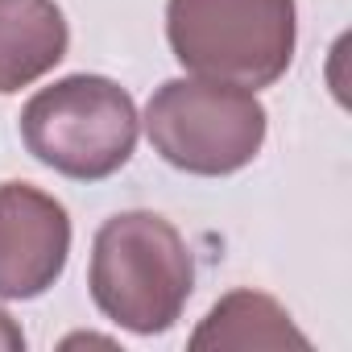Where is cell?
I'll use <instances>...</instances> for the list:
<instances>
[{
  "label": "cell",
  "instance_id": "cell-1",
  "mask_svg": "<svg viewBox=\"0 0 352 352\" xmlns=\"http://www.w3.org/2000/svg\"><path fill=\"white\" fill-rule=\"evenodd\" d=\"M87 290L104 319L133 336H162L183 319L195 290V257L157 212H120L91 241Z\"/></svg>",
  "mask_w": 352,
  "mask_h": 352
},
{
  "label": "cell",
  "instance_id": "cell-2",
  "mask_svg": "<svg viewBox=\"0 0 352 352\" xmlns=\"http://www.w3.org/2000/svg\"><path fill=\"white\" fill-rule=\"evenodd\" d=\"M166 42L187 75L274 87L298 46L294 0H166Z\"/></svg>",
  "mask_w": 352,
  "mask_h": 352
},
{
  "label": "cell",
  "instance_id": "cell-3",
  "mask_svg": "<svg viewBox=\"0 0 352 352\" xmlns=\"http://www.w3.org/2000/svg\"><path fill=\"white\" fill-rule=\"evenodd\" d=\"M141 124L166 166L199 179H224L261 153L270 112L249 87L179 75L149 96Z\"/></svg>",
  "mask_w": 352,
  "mask_h": 352
},
{
  "label": "cell",
  "instance_id": "cell-4",
  "mask_svg": "<svg viewBox=\"0 0 352 352\" xmlns=\"http://www.w3.org/2000/svg\"><path fill=\"white\" fill-rule=\"evenodd\" d=\"M137 104L108 75H67L21 108L25 149L63 179L100 183L129 166L137 149Z\"/></svg>",
  "mask_w": 352,
  "mask_h": 352
},
{
  "label": "cell",
  "instance_id": "cell-5",
  "mask_svg": "<svg viewBox=\"0 0 352 352\" xmlns=\"http://www.w3.org/2000/svg\"><path fill=\"white\" fill-rule=\"evenodd\" d=\"M71 257L67 208L34 183H0V298L46 294Z\"/></svg>",
  "mask_w": 352,
  "mask_h": 352
},
{
  "label": "cell",
  "instance_id": "cell-6",
  "mask_svg": "<svg viewBox=\"0 0 352 352\" xmlns=\"http://www.w3.org/2000/svg\"><path fill=\"white\" fill-rule=\"evenodd\" d=\"M71 46L67 17L54 0H0V96L50 75Z\"/></svg>",
  "mask_w": 352,
  "mask_h": 352
},
{
  "label": "cell",
  "instance_id": "cell-7",
  "mask_svg": "<svg viewBox=\"0 0 352 352\" xmlns=\"http://www.w3.org/2000/svg\"><path fill=\"white\" fill-rule=\"evenodd\" d=\"M195 352H220V348H311V340L294 327L290 311L261 294V290H232L224 294L204 323L191 331Z\"/></svg>",
  "mask_w": 352,
  "mask_h": 352
},
{
  "label": "cell",
  "instance_id": "cell-8",
  "mask_svg": "<svg viewBox=\"0 0 352 352\" xmlns=\"http://www.w3.org/2000/svg\"><path fill=\"white\" fill-rule=\"evenodd\" d=\"M25 348V331L13 323V315L0 307V352H21Z\"/></svg>",
  "mask_w": 352,
  "mask_h": 352
},
{
  "label": "cell",
  "instance_id": "cell-9",
  "mask_svg": "<svg viewBox=\"0 0 352 352\" xmlns=\"http://www.w3.org/2000/svg\"><path fill=\"white\" fill-rule=\"evenodd\" d=\"M75 344H104V348H116V344L104 340V336H71V340H63V348H75Z\"/></svg>",
  "mask_w": 352,
  "mask_h": 352
}]
</instances>
